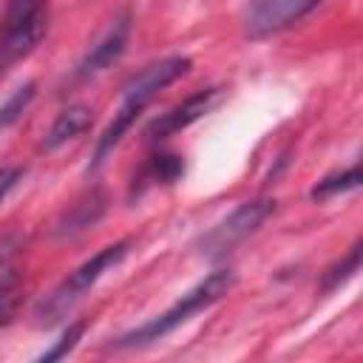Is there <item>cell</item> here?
I'll use <instances>...</instances> for the list:
<instances>
[{"instance_id":"obj_8","label":"cell","mask_w":363,"mask_h":363,"mask_svg":"<svg viewBox=\"0 0 363 363\" xmlns=\"http://www.w3.org/2000/svg\"><path fill=\"white\" fill-rule=\"evenodd\" d=\"M128 37H130V14L125 11L122 17L113 20V26L99 37L96 45H91V51L79 60L74 77L77 79H88V77H96L102 74L105 68H111L128 48Z\"/></svg>"},{"instance_id":"obj_6","label":"cell","mask_w":363,"mask_h":363,"mask_svg":"<svg viewBox=\"0 0 363 363\" xmlns=\"http://www.w3.org/2000/svg\"><path fill=\"white\" fill-rule=\"evenodd\" d=\"M221 96V88H201L196 94H190L187 99H182L179 105H173L170 111L159 113L147 130H145V139L147 142H162V139H170L176 133H182L184 128H190L193 122H199Z\"/></svg>"},{"instance_id":"obj_7","label":"cell","mask_w":363,"mask_h":363,"mask_svg":"<svg viewBox=\"0 0 363 363\" xmlns=\"http://www.w3.org/2000/svg\"><path fill=\"white\" fill-rule=\"evenodd\" d=\"M190 57L173 54V57H162L150 65H145L142 71H136L125 85H122V99H139L145 105H150V99L164 91L167 85H173L176 79H182L190 71Z\"/></svg>"},{"instance_id":"obj_16","label":"cell","mask_w":363,"mask_h":363,"mask_svg":"<svg viewBox=\"0 0 363 363\" xmlns=\"http://www.w3.org/2000/svg\"><path fill=\"white\" fill-rule=\"evenodd\" d=\"M23 176H26V170L23 167H17V164H6V167H0V204L9 199V193L23 182Z\"/></svg>"},{"instance_id":"obj_10","label":"cell","mask_w":363,"mask_h":363,"mask_svg":"<svg viewBox=\"0 0 363 363\" xmlns=\"http://www.w3.org/2000/svg\"><path fill=\"white\" fill-rule=\"evenodd\" d=\"M94 122V111L88 105H68L57 113V119L51 122V128L45 130V139H43V150H57L62 145H68L71 139L82 136Z\"/></svg>"},{"instance_id":"obj_9","label":"cell","mask_w":363,"mask_h":363,"mask_svg":"<svg viewBox=\"0 0 363 363\" xmlns=\"http://www.w3.org/2000/svg\"><path fill=\"white\" fill-rule=\"evenodd\" d=\"M147 105L145 102H139V99H122V105H119V111L113 113V119L105 125V130L96 136V145H94V159H91V167L96 170L111 153H113V147L125 139V133L133 128V122L139 119V113L145 111Z\"/></svg>"},{"instance_id":"obj_11","label":"cell","mask_w":363,"mask_h":363,"mask_svg":"<svg viewBox=\"0 0 363 363\" xmlns=\"http://www.w3.org/2000/svg\"><path fill=\"white\" fill-rule=\"evenodd\" d=\"M357 187H360V164H352V167H346V170H337V173L323 176V179L309 190V196H312L315 201H329V199L343 196V193L357 190Z\"/></svg>"},{"instance_id":"obj_12","label":"cell","mask_w":363,"mask_h":363,"mask_svg":"<svg viewBox=\"0 0 363 363\" xmlns=\"http://www.w3.org/2000/svg\"><path fill=\"white\" fill-rule=\"evenodd\" d=\"M360 252H363V241H354L352 250L332 267H326V272L320 275V292H335L337 286H343L346 281H352L360 269Z\"/></svg>"},{"instance_id":"obj_2","label":"cell","mask_w":363,"mask_h":363,"mask_svg":"<svg viewBox=\"0 0 363 363\" xmlns=\"http://www.w3.org/2000/svg\"><path fill=\"white\" fill-rule=\"evenodd\" d=\"M48 0H6L3 11V37H0V62H17L31 54L48 28L45 17Z\"/></svg>"},{"instance_id":"obj_3","label":"cell","mask_w":363,"mask_h":363,"mask_svg":"<svg viewBox=\"0 0 363 363\" xmlns=\"http://www.w3.org/2000/svg\"><path fill=\"white\" fill-rule=\"evenodd\" d=\"M130 238H122V241H113V244H108V247H102L94 258H88L85 264H79L54 292H51V298L43 303V312L48 315V320H57L74 301H79L105 272H111L116 264H122V258L130 252Z\"/></svg>"},{"instance_id":"obj_15","label":"cell","mask_w":363,"mask_h":363,"mask_svg":"<svg viewBox=\"0 0 363 363\" xmlns=\"http://www.w3.org/2000/svg\"><path fill=\"white\" fill-rule=\"evenodd\" d=\"M82 332H85V323L82 320H77V323H71L62 335H60V340L51 346V349H45L37 360H43V363H51V360H60V357H65L77 343H79V337H82Z\"/></svg>"},{"instance_id":"obj_13","label":"cell","mask_w":363,"mask_h":363,"mask_svg":"<svg viewBox=\"0 0 363 363\" xmlns=\"http://www.w3.org/2000/svg\"><path fill=\"white\" fill-rule=\"evenodd\" d=\"M34 94H37V82H34V79H28V82L20 85L17 91H11V96L0 105V130L9 128V125H14V122L23 116V111L31 105Z\"/></svg>"},{"instance_id":"obj_1","label":"cell","mask_w":363,"mask_h":363,"mask_svg":"<svg viewBox=\"0 0 363 363\" xmlns=\"http://www.w3.org/2000/svg\"><path fill=\"white\" fill-rule=\"evenodd\" d=\"M233 284H235L233 269H216V272L204 275V278H201L196 286H190L170 309H164L162 315H156V318L139 323L136 329L119 335V337H116V346L133 349V346H147V343H156V340L167 337L173 329H179L182 323H187L193 315H199V312L210 309L213 303H218V301L233 289Z\"/></svg>"},{"instance_id":"obj_14","label":"cell","mask_w":363,"mask_h":363,"mask_svg":"<svg viewBox=\"0 0 363 363\" xmlns=\"http://www.w3.org/2000/svg\"><path fill=\"white\" fill-rule=\"evenodd\" d=\"M182 173H184V162H182V156H176V153H156V156L150 159V164L145 167L147 182H159V184H170V182H176Z\"/></svg>"},{"instance_id":"obj_5","label":"cell","mask_w":363,"mask_h":363,"mask_svg":"<svg viewBox=\"0 0 363 363\" xmlns=\"http://www.w3.org/2000/svg\"><path fill=\"white\" fill-rule=\"evenodd\" d=\"M323 0H247L244 6V31L252 40L272 37L301 23Z\"/></svg>"},{"instance_id":"obj_4","label":"cell","mask_w":363,"mask_h":363,"mask_svg":"<svg viewBox=\"0 0 363 363\" xmlns=\"http://www.w3.org/2000/svg\"><path fill=\"white\" fill-rule=\"evenodd\" d=\"M272 213H275V201L272 199H252V201L238 204L230 216H224L218 224H213L201 235V241H199L201 255L204 258L227 255L233 247H238L244 238H250Z\"/></svg>"}]
</instances>
